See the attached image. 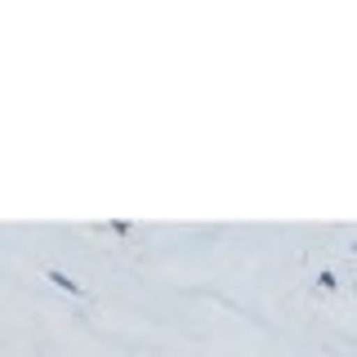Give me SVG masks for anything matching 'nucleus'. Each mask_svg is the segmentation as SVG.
I'll list each match as a JSON object with an SVG mask.
<instances>
[{"label":"nucleus","instance_id":"nucleus-1","mask_svg":"<svg viewBox=\"0 0 357 357\" xmlns=\"http://www.w3.org/2000/svg\"><path fill=\"white\" fill-rule=\"evenodd\" d=\"M50 282H54V286H59V290H63V295H72V299H76V295H85V286H76V282H72V277H67V273H63V268H50Z\"/></svg>","mask_w":357,"mask_h":357}]
</instances>
